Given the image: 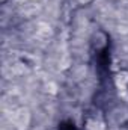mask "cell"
<instances>
[{"label":"cell","instance_id":"277c9868","mask_svg":"<svg viewBox=\"0 0 128 130\" xmlns=\"http://www.w3.org/2000/svg\"><path fill=\"white\" fill-rule=\"evenodd\" d=\"M44 88H45V92H48V94H53V95L57 94V85L54 82H47Z\"/></svg>","mask_w":128,"mask_h":130},{"label":"cell","instance_id":"6da1fadb","mask_svg":"<svg viewBox=\"0 0 128 130\" xmlns=\"http://www.w3.org/2000/svg\"><path fill=\"white\" fill-rule=\"evenodd\" d=\"M12 123L17 130H27L30 124V112L27 107H21L18 110H15L14 117H12Z\"/></svg>","mask_w":128,"mask_h":130},{"label":"cell","instance_id":"3957f363","mask_svg":"<svg viewBox=\"0 0 128 130\" xmlns=\"http://www.w3.org/2000/svg\"><path fill=\"white\" fill-rule=\"evenodd\" d=\"M88 129L89 130H105V124L99 120H89L88 121Z\"/></svg>","mask_w":128,"mask_h":130},{"label":"cell","instance_id":"7a4b0ae2","mask_svg":"<svg viewBox=\"0 0 128 130\" xmlns=\"http://www.w3.org/2000/svg\"><path fill=\"white\" fill-rule=\"evenodd\" d=\"M115 85L119 91V94H127L128 91V71H119L115 76Z\"/></svg>","mask_w":128,"mask_h":130}]
</instances>
